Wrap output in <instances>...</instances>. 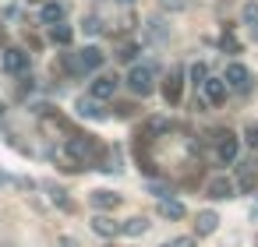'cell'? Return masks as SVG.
I'll return each instance as SVG.
<instances>
[{"mask_svg": "<svg viewBox=\"0 0 258 247\" xmlns=\"http://www.w3.org/2000/svg\"><path fill=\"white\" fill-rule=\"evenodd\" d=\"M46 191H50V194H53V201H57V205H60V208H64V212H71V208H75V205H71V201H68V194H64V191H60V187H53V184H46Z\"/></svg>", "mask_w": 258, "mask_h": 247, "instance_id": "obj_20", "label": "cell"}, {"mask_svg": "<svg viewBox=\"0 0 258 247\" xmlns=\"http://www.w3.org/2000/svg\"><path fill=\"white\" fill-rule=\"evenodd\" d=\"M170 131V117H149L145 120V131H142V138H156V134H166Z\"/></svg>", "mask_w": 258, "mask_h": 247, "instance_id": "obj_12", "label": "cell"}, {"mask_svg": "<svg viewBox=\"0 0 258 247\" xmlns=\"http://www.w3.org/2000/svg\"><path fill=\"white\" fill-rule=\"evenodd\" d=\"M82 25H85V32H89V36H96V32H99V18H85Z\"/></svg>", "mask_w": 258, "mask_h": 247, "instance_id": "obj_26", "label": "cell"}, {"mask_svg": "<svg viewBox=\"0 0 258 247\" xmlns=\"http://www.w3.org/2000/svg\"><path fill=\"white\" fill-rule=\"evenodd\" d=\"M205 78H209L205 64H195V67H191V85H198V89H202V81H205Z\"/></svg>", "mask_w": 258, "mask_h": 247, "instance_id": "obj_21", "label": "cell"}, {"mask_svg": "<svg viewBox=\"0 0 258 247\" xmlns=\"http://www.w3.org/2000/svg\"><path fill=\"white\" fill-rule=\"evenodd\" d=\"M159 215H163V219H184L187 208H184V201H177V198H163V201H159Z\"/></svg>", "mask_w": 258, "mask_h": 247, "instance_id": "obj_11", "label": "cell"}, {"mask_svg": "<svg viewBox=\"0 0 258 247\" xmlns=\"http://www.w3.org/2000/svg\"><path fill=\"white\" fill-rule=\"evenodd\" d=\"M216 226H219V215H216L212 208L198 212V222H195V233H198V236H209V233H216Z\"/></svg>", "mask_w": 258, "mask_h": 247, "instance_id": "obj_10", "label": "cell"}, {"mask_svg": "<svg viewBox=\"0 0 258 247\" xmlns=\"http://www.w3.org/2000/svg\"><path fill=\"white\" fill-rule=\"evenodd\" d=\"M223 50H230V53H237V39H233V36H223Z\"/></svg>", "mask_w": 258, "mask_h": 247, "instance_id": "obj_27", "label": "cell"}, {"mask_svg": "<svg viewBox=\"0 0 258 247\" xmlns=\"http://www.w3.org/2000/svg\"><path fill=\"white\" fill-rule=\"evenodd\" d=\"M60 247H78V243H75L71 236H60Z\"/></svg>", "mask_w": 258, "mask_h": 247, "instance_id": "obj_30", "label": "cell"}, {"mask_svg": "<svg viewBox=\"0 0 258 247\" xmlns=\"http://www.w3.org/2000/svg\"><path fill=\"white\" fill-rule=\"evenodd\" d=\"M163 99H166V103H180V71H173V74L166 78V85H163Z\"/></svg>", "mask_w": 258, "mask_h": 247, "instance_id": "obj_15", "label": "cell"}, {"mask_svg": "<svg viewBox=\"0 0 258 247\" xmlns=\"http://www.w3.org/2000/svg\"><path fill=\"white\" fill-rule=\"evenodd\" d=\"M145 229H149V219H145V215H131V219L120 226V233H124V236H142Z\"/></svg>", "mask_w": 258, "mask_h": 247, "instance_id": "obj_16", "label": "cell"}, {"mask_svg": "<svg viewBox=\"0 0 258 247\" xmlns=\"http://www.w3.org/2000/svg\"><path fill=\"white\" fill-rule=\"evenodd\" d=\"M124 4H131V0H124Z\"/></svg>", "mask_w": 258, "mask_h": 247, "instance_id": "obj_32", "label": "cell"}, {"mask_svg": "<svg viewBox=\"0 0 258 247\" xmlns=\"http://www.w3.org/2000/svg\"><path fill=\"white\" fill-rule=\"evenodd\" d=\"M75 60H78V71L82 74H92V71L103 67V50L99 46H85L82 53H75Z\"/></svg>", "mask_w": 258, "mask_h": 247, "instance_id": "obj_6", "label": "cell"}, {"mask_svg": "<svg viewBox=\"0 0 258 247\" xmlns=\"http://www.w3.org/2000/svg\"><path fill=\"white\" fill-rule=\"evenodd\" d=\"M0 67L8 74H25L29 71V53L25 50H4L0 53Z\"/></svg>", "mask_w": 258, "mask_h": 247, "instance_id": "obj_5", "label": "cell"}, {"mask_svg": "<svg viewBox=\"0 0 258 247\" xmlns=\"http://www.w3.org/2000/svg\"><path fill=\"white\" fill-rule=\"evenodd\" d=\"M223 81H226V89H233V92H240V96L251 92V85H254V81H251V71H247L240 60H230V64H226Z\"/></svg>", "mask_w": 258, "mask_h": 247, "instance_id": "obj_2", "label": "cell"}, {"mask_svg": "<svg viewBox=\"0 0 258 247\" xmlns=\"http://www.w3.org/2000/svg\"><path fill=\"white\" fill-rule=\"evenodd\" d=\"M50 39H53L57 46H68V43L75 39V32H71V25H64V22H57V25H50Z\"/></svg>", "mask_w": 258, "mask_h": 247, "instance_id": "obj_17", "label": "cell"}, {"mask_svg": "<svg viewBox=\"0 0 258 247\" xmlns=\"http://www.w3.org/2000/svg\"><path fill=\"white\" fill-rule=\"evenodd\" d=\"M89 96H92V99H99V103L113 99V96H117V78H110V74H99V78H92V85H89Z\"/></svg>", "mask_w": 258, "mask_h": 247, "instance_id": "obj_7", "label": "cell"}, {"mask_svg": "<svg viewBox=\"0 0 258 247\" xmlns=\"http://www.w3.org/2000/svg\"><path fill=\"white\" fill-rule=\"evenodd\" d=\"M247 32H251V36H254V43H258V18H254V22H247Z\"/></svg>", "mask_w": 258, "mask_h": 247, "instance_id": "obj_29", "label": "cell"}, {"mask_svg": "<svg viewBox=\"0 0 258 247\" xmlns=\"http://www.w3.org/2000/svg\"><path fill=\"white\" fill-rule=\"evenodd\" d=\"M244 134H247V145H251V148H254V152H258V127H254V124H251V127H247V131H244Z\"/></svg>", "mask_w": 258, "mask_h": 247, "instance_id": "obj_25", "label": "cell"}, {"mask_svg": "<svg viewBox=\"0 0 258 247\" xmlns=\"http://www.w3.org/2000/svg\"><path fill=\"white\" fill-rule=\"evenodd\" d=\"M127 89L135 92V96H152V67H131V74H127Z\"/></svg>", "mask_w": 258, "mask_h": 247, "instance_id": "obj_4", "label": "cell"}, {"mask_svg": "<svg viewBox=\"0 0 258 247\" xmlns=\"http://www.w3.org/2000/svg\"><path fill=\"white\" fill-rule=\"evenodd\" d=\"M78 113H82V117H92V120H103V117H106V113L99 110V99H92V96H89V99H78Z\"/></svg>", "mask_w": 258, "mask_h": 247, "instance_id": "obj_18", "label": "cell"}, {"mask_svg": "<svg viewBox=\"0 0 258 247\" xmlns=\"http://www.w3.org/2000/svg\"><path fill=\"white\" fill-rule=\"evenodd\" d=\"M135 53H138V46H124V50H120L124 60H135Z\"/></svg>", "mask_w": 258, "mask_h": 247, "instance_id": "obj_28", "label": "cell"}, {"mask_svg": "<svg viewBox=\"0 0 258 247\" xmlns=\"http://www.w3.org/2000/svg\"><path fill=\"white\" fill-rule=\"evenodd\" d=\"M60 18H64V8H60V4H46V8L39 11V22H43V25H57Z\"/></svg>", "mask_w": 258, "mask_h": 247, "instance_id": "obj_19", "label": "cell"}, {"mask_svg": "<svg viewBox=\"0 0 258 247\" xmlns=\"http://www.w3.org/2000/svg\"><path fill=\"white\" fill-rule=\"evenodd\" d=\"M159 4L166 8V11H184L187 4H184V0H159Z\"/></svg>", "mask_w": 258, "mask_h": 247, "instance_id": "obj_24", "label": "cell"}, {"mask_svg": "<svg viewBox=\"0 0 258 247\" xmlns=\"http://www.w3.org/2000/svg\"><path fill=\"white\" fill-rule=\"evenodd\" d=\"M258 18V0H251V4H244V25Z\"/></svg>", "mask_w": 258, "mask_h": 247, "instance_id": "obj_22", "label": "cell"}, {"mask_svg": "<svg viewBox=\"0 0 258 247\" xmlns=\"http://www.w3.org/2000/svg\"><path fill=\"white\" fill-rule=\"evenodd\" d=\"M237 152H240L237 134H230V131H216V159H219L223 166H230V162L237 159Z\"/></svg>", "mask_w": 258, "mask_h": 247, "instance_id": "obj_3", "label": "cell"}, {"mask_svg": "<svg viewBox=\"0 0 258 247\" xmlns=\"http://www.w3.org/2000/svg\"><path fill=\"white\" fill-rule=\"evenodd\" d=\"M0 117H4V106H0Z\"/></svg>", "mask_w": 258, "mask_h": 247, "instance_id": "obj_31", "label": "cell"}, {"mask_svg": "<svg viewBox=\"0 0 258 247\" xmlns=\"http://www.w3.org/2000/svg\"><path fill=\"white\" fill-rule=\"evenodd\" d=\"M89 201H92L96 208H103V212H106V208H117V205H120V194H113V191H92V194H89Z\"/></svg>", "mask_w": 258, "mask_h": 247, "instance_id": "obj_13", "label": "cell"}, {"mask_svg": "<svg viewBox=\"0 0 258 247\" xmlns=\"http://www.w3.org/2000/svg\"><path fill=\"white\" fill-rule=\"evenodd\" d=\"M163 247H195V236H177V240H166Z\"/></svg>", "mask_w": 258, "mask_h": 247, "instance_id": "obj_23", "label": "cell"}, {"mask_svg": "<svg viewBox=\"0 0 258 247\" xmlns=\"http://www.w3.org/2000/svg\"><path fill=\"white\" fill-rule=\"evenodd\" d=\"M226 92H230V89H226V81H223V78H205V81H202V96H205V103H209V106H223Z\"/></svg>", "mask_w": 258, "mask_h": 247, "instance_id": "obj_8", "label": "cell"}, {"mask_svg": "<svg viewBox=\"0 0 258 247\" xmlns=\"http://www.w3.org/2000/svg\"><path fill=\"white\" fill-rule=\"evenodd\" d=\"M205 194L216 198V201H223V198H233V194H237V184H233L230 177H212V180L205 184Z\"/></svg>", "mask_w": 258, "mask_h": 247, "instance_id": "obj_9", "label": "cell"}, {"mask_svg": "<svg viewBox=\"0 0 258 247\" xmlns=\"http://www.w3.org/2000/svg\"><path fill=\"white\" fill-rule=\"evenodd\" d=\"M68 155H71V162H75V170L78 166H89V162H106V155H103V145L92 138V134H71L68 138Z\"/></svg>", "mask_w": 258, "mask_h": 247, "instance_id": "obj_1", "label": "cell"}, {"mask_svg": "<svg viewBox=\"0 0 258 247\" xmlns=\"http://www.w3.org/2000/svg\"><path fill=\"white\" fill-rule=\"evenodd\" d=\"M92 229H96L99 236H117V233H120V222H113L110 215H96V219H92Z\"/></svg>", "mask_w": 258, "mask_h": 247, "instance_id": "obj_14", "label": "cell"}]
</instances>
